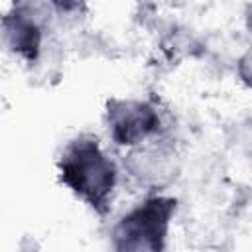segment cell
I'll return each instance as SVG.
<instances>
[{
    "instance_id": "obj_1",
    "label": "cell",
    "mask_w": 252,
    "mask_h": 252,
    "mask_svg": "<svg viewBox=\"0 0 252 252\" xmlns=\"http://www.w3.org/2000/svg\"><path fill=\"white\" fill-rule=\"evenodd\" d=\"M59 177L94 213L108 211L116 167L94 136H79L65 146L59 158Z\"/></svg>"
},
{
    "instance_id": "obj_2",
    "label": "cell",
    "mask_w": 252,
    "mask_h": 252,
    "mask_svg": "<svg viewBox=\"0 0 252 252\" xmlns=\"http://www.w3.org/2000/svg\"><path fill=\"white\" fill-rule=\"evenodd\" d=\"M175 199L156 195L126 213L112 230L114 252H163Z\"/></svg>"
},
{
    "instance_id": "obj_3",
    "label": "cell",
    "mask_w": 252,
    "mask_h": 252,
    "mask_svg": "<svg viewBox=\"0 0 252 252\" xmlns=\"http://www.w3.org/2000/svg\"><path fill=\"white\" fill-rule=\"evenodd\" d=\"M106 122L110 138L118 146H136L158 134L161 118L152 102L112 98L106 106Z\"/></svg>"
},
{
    "instance_id": "obj_4",
    "label": "cell",
    "mask_w": 252,
    "mask_h": 252,
    "mask_svg": "<svg viewBox=\"0 0 252 252\" xmlns=\"http://www.w3.org/2000/svg\"><path fill=\"white\" fill-rule=\"evenodd\" d=\"M2 30L8 45L22 55L26 61H35L41 43V30L26 10V6H16L10 14L2 18Z\"/></svg>"
}]
</instances>
